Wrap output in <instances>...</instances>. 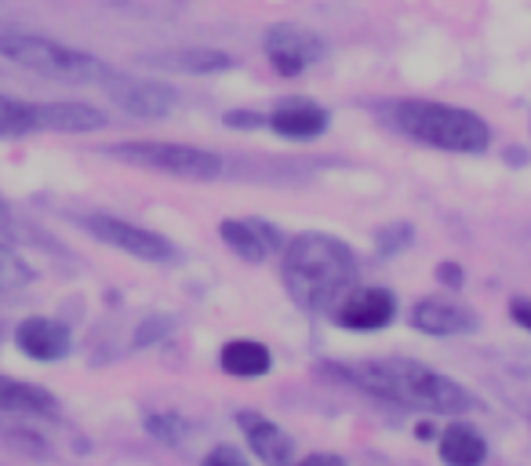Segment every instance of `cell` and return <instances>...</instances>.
<instances>
[{
  "mask_svg": "<svg viewBox=\"0 0 531 466\" xmlns=\"http://www.w3.org/2000/svg\"><path fill=\"white\" fill-rule=\"evenodd\" d=\"M321 375L342 379L346 386L390 401L401 408H419L430 416H466L473 408H484L481 397L470 394L462 383L437 368L411 361V357H368V361H328L321 365Z\"/></svg>",
  "mask_w": 531,
  "mask_h": 466,
  "instance_id": "1",
  "label": "cell"
},
{
  "mask_svg": "<svg viewBox=\"0 0 531 466\" xmlns=\"http://www.w3.org/2000/svg\"><path fill=\"white\" fill-rule=\"evenodd\" d=\"M281 277L291 303L310 314H324L350 292L353 277H357V255L350 244L331 233H299L284 244Z\"/></svg>",
  "mask_w": 531,
  "mask_h": 466,
  "instance_id": "2",
  "label": "cell"
},
{
  "mask_svg": "<svg viewBox=\"0 0 531 466\" xmlns=\"http://www.w3.org/2000/svg\"><path fill=\"white\" fill-rule=\"evenodd\" d=\"M393 132L408 135L430 150L448 153H484L491 146V128L481 113L430 99H397L382 106Z\"/></svg>",
  "mask_w": 531,
  "mask_h": 466,
  "instance_id": "3",
  "label": "cell"
},
{
  "mask_svg": "<svg viewBox=\"0 0 531 466\" xmlns=\"http://www.w3.org/2000/svg\"><path fill=\"white\" fill-rule=\"evenodd\" d=\"M0 55L30 73H41L51 81H77V84H102L113 73L110 62L95 59L88 51L70 48V44L44 37V33H26L0 26Z\"/></svg>",
  "mask_w": 531,
  "mask_h": 466,
  "instance_id": "4",
  "label": "cell"
},
{
  "mask_svg": "<svg viewBox=\"0 0 531 466\" xmlns=\"http://www.w3.org/2000/svg\"><path fill=\"white\" fill-rule=\"evenodd\" d=\"M106 157L131 168H146V172H161L171 179H190V183H211L222 175V157L201 146H186V142H161V139H142V142H113L106 146Z\"/></svg>",
  "mask_w": 531,
  "mask_h": 466,
  "instance_id": "5",
  "label": "cell"
},
{
  "mask_svg": "<svg viewBox=\"0 0 531 466\" xmlns=\"http://www.w3.org/2000/svg\"><path fill=\"white\" fill-rule=\"evenodd\" d=\"M70 219L81 226L84 233H91L99 244L117 248V252L131 255V259H142V263H153V266H168L179 259V248H175L164 233L146 230V226H139V223H128V219H121V215L73 212Z\"/></svg>",
  "mask_w": 531,
  "mask_h": 466,
  "instance_id": "6",
  "label": "cell"
},
{
  "mask_svg": "<svg viewBox=\"0 0 531 466\" xmlns=\"http://www.w3.org/2000/svg\"><path fill=\"white\" fill-rule=\"evenodd\" d=\"M262 48H266V59L281 77H299L328 55V41H324L317 30H306V26H295V22H273L266 37H262Z\"/></svg>",
  "mask_w": 531,
  "mask_h": 466,
  "instance_id": "7",
  "label": "cell"
},
{
  "mask_svg": "<svg viewBox=\"0 0 531 466\" xmlns=\"http://www.w3.org/2000/svg\"><path fill=\"white\" fill-rule=\"evenodd\" d=\"M102 88L110 92V99L121 110H128L131 117H142V121H161V117H168L179 106V92L171 84L146 81V77H135V73H121L117 66L102 81Z\"/></svg>",
  "mask_w": 531,
  "mask_h": 466,
  "instance_id": "8",
  "label": "cell"
},
{
  "mask_svg": "<svg viewBox=\"0 0 531 466\" xmlns=\"http://www.w3.org/2000/svg\"><path fill=\"white\" fill-rule=\"evenodd\" d=\"M331 317L346 332H379V328L393 325L397 299L390 288H353L331 306Z\"/></svg>",
  "mask_w": 531,
  "mask_h": 466,
  "instance_id": "9",
  "label": "cell"
},
{
  "mask_svg": "<svg viewBox=\"0 0 531 466\" xmlns=\"http://www.w3.org/2000/svg\"><path fill=\"white\" fill-rule=\"evenodd\" d=\"M222 244L230 248L237 259L259 266L270 255H277L284 248V233L266 219H222L219 223Z\"/></svg>",
  "mask_w": 531,
  "mask_h": 466,
  "instance_id": "10",
  "label": "cell"
},
{
  "mask_svg": "<svg viewBox=\"0 0 531 466\" xmlns=\"http://www.w3.org/2000/svg\"><path fill=\"white\" fill-rule=\"evenodd\" d=\"M142 66L164 73H190V77H211V73H226L233 70L230 51L222 48H204V44H186V48H157V51H142L139 55Z\"/></svg>",
  "mask_w": 531,
  "mask_h": 466,
  "instance_id": "11",
  "label": "cell"
},
{
  "mask_svg": "<svg viewBox=\"0 0 531 466\" xmlns=\"http://www.w3.org/2000/svg\"><path fill=\"white\" fill-rule=\"evenodd\" d=\"M233 419H237V426H241L248 448L262 459V463L291 466V459H295V441H291V434L284 430V426H277L270 416H262V412H255V408H244V412H237Z\"/></svg>",
  "mask_w": 531,
  "mask_h": 466,
  "instance_id": "12",
  "label": "cell"
},
{
  "mask_svg": "<svg viewBox=\"0 0 531 466\" xmlns=\"http://www.w3.org/2000/svg\"><path fill=\"white\" fill-rule=\"evenodd\" d=\"M328 124H331V113L310 99H284L266 113V128L277 132L281 139H295V142L321 139L328 132Z\"/></svg>",
  "mask_w": 531,
  "mask_h": 466,
  "instance_id": "13",
  "label": "cell"
},
{
  "mask_svg": "<svg viewBox=\"0 0 531 466\" xmlns=\"http://www.w3.org/2000/svg\"><path fill=\"white\" fill-rule=\"evenodd\" d=\"M477 314L466 310L455 299H441V295H426L411 306V328L422 335H466L477 332Z\"/></svg>",
  "mask_w": 531,
  "mask_h": 466,
  "instance_id": "14",
  "label": "cell"
},
{
  "mask_svg": "<svg viewBox=\"0 0 531 466\" xmlns=\"http://www.w3.org/2000/svg\"><path fill=\"white\" fill-rule=\"evenodd\" d=\"M15 346L22 354L33 357V361H62L70 357L73 350V332L55 317H26L19 328H15Z\"/></svg>",
  "mask_w": 531,
  "mask_h": 466,
  "instance_id": "15",
  "label": "cell"
},
{
  "mask_svg": "<svg viewBox=\"0 0 531 466\" xmlns=\"http://www.w3.org/2000/svg\"><path fill=\"white\" fill-rule=\"evenodd\" d=\"M37 106V124L41 132H62V135H88L110 124V117L91 106V102H33Z\"/></svg>",
  "mask_w": 531,
  "mask_h": 466,
  "instance_id": "16",
  "label": "cell"
},
{
  "mask_svg": "<svg viewBox=\"0 0 531 466\" xmlns=\"http://www.w3.org/2000/svg\"><path fill=\"white\" fill-rule=\"evenodd\" d=\"M0 412H19V416H59V401L51 390L37 383H22L11 375H0Z\"/></svg>",
  "mask_w": 531,
  "mask_h": 466,
  "instance_id": "17",
  "label": "cell"
},
{
  "mask_svg": "<svg viewBox=\"0 0 531 466\" xmlns=\"http://www.w3.org/2000/svg\"><path fill=\"white\" fill-rule=\"evenodd\" d=\"M441 459L444 466H481L488 459V441L477 426L470 423H448L441 430Z\"/></svg>",
  "mask_w": 531,
  "mask_h": 466,
  "instance_id": "18",
  "label": "cell"
},
{
  "mask_svg": "<svg viewBox=\"0 0 531 466\" xmlns=\"http://www.w3.org/2000/svg\"><path fill=\"white\" fill-rule=\"evenodd\" d=\"M219 368L233 379H259L273 368V354L266 350V343H255V339H230L222 346Z\"/></svg>",
  "mask_w": 531,
  "mask_h": 466,
  "instance_id": "19",
  "label": "cell"
},
{
  "mask_svg": "<svg viewBox=\"0 0 531 466\" xmlns=\"http://www.w3.org/2000/svg\"><path fill=\"white\" fill-rule=\"evenodd\" d=\"M41 132L37 124V106L11 95H0V139H22V135Z\"/></svg>",
  "mask_w": 531,
  "mask_h": 466,
  "instance_id": "20",
  "label": "cell"
},
{
  "mask_svg": "<svg viewBox=\"0 0 531 466\" xmlns=\"http://www.w3.org/2000/svg\"><path fill=\"white\" fill-rule=\"evenodd\" d=\"M142 426L150 430V437H157L161 445H182L190 437V423L179 412H146Z\"/></svg>",
  "mask_w": 531,
  "mask_h": 466,
  "instance_id": "21",
  "label": "cell"
},
{
  "mask_svg": "<svg viewBox=\"0 0 531 466\" xmlns=\"http://www.w3.org/2000/svg\"><path fill=\"white\" fill-rule=\"evenodd\" d=\"M33 281L30 263L19 252H11V244L0 241V288H22Z\"/></svg>",
  "mask_w": 531,
  "mask_h": 466,
  "instance_id": "22",
  "label": "cell"
},
{
  "mask_svg": "<svg viewBox=\"0 0 531 466\" xmlns=\"http://www.w3.org/2000/svg\"><path fill=\"white\" fill-rule=\"evenodd\" d=\"M415 241V226L411 223H386L375 230V252L379 255H401Z\"/></svg>",
  "mask_w": 531,
  "mask_h": 466,
  "instance_id": "23",
  "label": "cell"
},
{
  "mask_svg": "<svg viewBox=\"0 0 531 466\" xmlns=\"http://www.w3.org/2000/svg\"><path fill=\"white\" fill-rule=\"evenodd\" d=\"M171 328H175V321H171L168 314H153V317H142L139 321V328H135V339H131V346H146V343H161L164 335L171 332Z\"/></svg>",
  "mask_w": 531,
  "mask_h": 466,
  "instance_id": "24",
  "label": "cell"
},
{
  "mask_svg": "<svg viewBox=\"0 0 531 466\" xmlns=\"http://www.w3.org/2000/svg\"><path fill=\"white\" fill-rule=\"evenodd\" d=\"M201 466H248V459H244L233 445H219V448H211L208 456H204Z\"/></svg>",
  "mask_w": 531,
  "mask_h": 466,
  "instance_id": "25",
  "label": "cell"
},
{
  "mask_svg": "<svg viewBox=\"0 0 531 466\" xmlns=\"http://www.w3.org/2000/svg\"><path fill=\"white\" fill-rule=\"evenodd\" d=\"M222 121L230 124V128H244V132H248V128H262V124H266V113L230 110V113H226V117H222Z\"/></svg>",
  "mask_w": 531,
  "mask_h": 466,
  "instance_id": "26",
  "label": "cell"
},
{
  "mask_svg": "<svg viewBox=\"0 0 531 466\" xmlns=\"http://www.w3.org/2000/svg\"><path fill=\"white\" fill-rule=\"evenodd\" d=\"M19 237V223H15V212H11V204L4 201V193H0V241L11 244Z\"/></svg>",
  "mask_w": 531,
  "mask_h": 466,
  "instance_id": "27",
  "label": "cell"
},
{
  "mask_svg": "<svg viewBox=\"0 0 531 466\" xmlns=\"http://www.w3.org/2000/svg\"><path fill=\"white\" fill-rule=\"evenodd\" d=\"M510 317H513V325H521L531 332V299L528 295H513L510 299Z\"/></svg>",
  "mask_w": 531,
  "mask_h": 466,
  "instance_id": "28",
  "label": "cell"
},
{
  "mask_svg": "<svg viewBox=\"0 0 531 466\" xmlns=\"http://www.w3.org/2000/svg\"><path fill=\"white\" fill-rule=\"evenodd\" d=\"M437 281L448 288H462V266L459 263H441L437 266Z\"/></svg>",
  "mask_w": 531,
  "mask_h": 466,
  "instance_id": "29",
  "label": "cell"
},
{
  "mask_svg": "<svg viewBox=\"0 0 531 466\" xmlns=\"http://www.w3.org/2000/svg\"><path fill=\"white\" fill-rule=\"evenodd\" d=\"M299 466H346V463H342V456H335V452H313V456H306Z\"/></svg>",
  "mask_w": 531,
  "mask_h": 466,
  "instance_id": "30",
  "label": "cell"
},
{
  "mask_svg": "<svg viewBox=\"0 0 531 466\" xmlns=\"http://www.w3.org/2000/svg\"><path fill=\"white\" fill-rule=\"evenodd\" d=\"M528 426H531V419H528Z\"/></svg>",
  "mask_w": 531,
  "mask_h": 466,
  "instance_id": "31",
  "label": "cell"
}]
</instances>
